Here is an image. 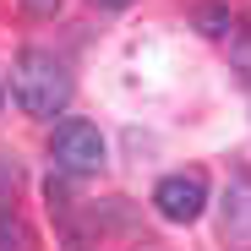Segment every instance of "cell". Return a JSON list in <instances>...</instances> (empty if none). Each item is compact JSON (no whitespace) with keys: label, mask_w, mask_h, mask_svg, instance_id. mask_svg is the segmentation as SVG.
Wrapping results in <instances>:
<instances>
[{"label":"cell","mask_w":251,"mask_h":251,"mask_svg":"<svg viewBox=\"0 0 251 251\" xmlns=\"http://www.w3.org/2000/svg\"><path fill=\"white\" fill-rule=\"evenodd\" d=\"M11 99L22 115H38V120H55L66 104H71V71L55 50H38L27 44L17 60H11Z\"/></svg>","instance_id":"cell-1"},{"label":"cell","mask_w":251,"mask_h":251,"mask_svg":"<svg viewBox=\"0 0 251 251\" xmlns=\"http://www.w3.org/2000/svg\"><path fill=\"white\" fill-rule=\"evenodd\" d=\"M104 137H99V126L93 120H60L55 126V137H50V158H55V170L60 175H99L104 170Z\"/></svg>","instance_id":"cell-2"},{"label":"cell","mask_w":251,"mask_h":251,"mask_svg":"<svg viewBox=\"0 0 251 251\" xmlns=\"http://www.w3.org/2000/svg\"><path fill=\"white\" fill-rule=\"evenodd\" d=\"M153 207H158V219H170V224L202 219V207H207V175H202V170L164 175V180L153 186Z\"/></svg>","instance_id":"cell-3"},{"label":"cell","mask_w":251,"mask_h":251,"mask_svg":"<svg viewBox=\"0 0 251 251\" xmlns=\"http://www.w3.org/2000/svg\"><path fill=\"white\" fill-rule=\"evenodd\" d=\"M219 229L235 251H251V170H235L219 202Z\"/></svg>","instance_id":"cell-4"},{"label":"cell","mask_w":251,"mask_h":251,"mask_svg":"<svg viewBox=\"0 0 251 251\" xmlns=\"http://www.w3.org/2000/svg\"><path fill=\"white\" fill-rule=\"evenodd\" d=\"M191 27L202 38H235V6L229 0H202V6L191 11Z\"/></svg>","instance_id":"cell-5"},{"label":"cell","mask_w":251,"mask_h":251,"mask_svg":"<svg viewBox=\"0 0 251 251\" xmlns=\"http://www.w3.org/2000/svg\"><path fill=\"white\" fill-rule=\"evenodd\" d=\"M0 251H33V229L17 213H0Z\"/></svg>","instance_id":"cell-6"},{"label":"cell","mask_w":251,"mask_h":251,"mask_svg":"<svg viewBox=\"0 0 251 251\" xmlns=\"http://www.w3.org/2000/svg\"><path fill=\"white\" fill-rule=\"evenodd\" d=\"M229 60H235L240 82L251 88V27H235V44H229Z\"/></svg>","instance_id":"cell-7"},{"label":"cell","mask_w":251,"mask_h":251,"mask_svg":"<svg viewBox=\"0 0 251 251\" xmlns=\"http://www.w3.org/2000/svg\"><path fill=\"white\" fill-rule=\"evenodd\" d=\"M11 191H17V164L0 153V197H11Z\"/></svg>","instance_id":"cell-8"},{"label":"cell","mask_w":251,"mask_h":251,"mask_svg":"<svg viewBox=\"0 0 251 251\" xmlns=\"http://www.w3.org/2000/svg\"><path fill=\"white\" fill-rule=\"evenodd\" d=\"M22 6H27V11H33V17H55V11H60V6H66V0H22Z\"/></svg>","instance_id":"cell-9"},{"label":"cell","mask_w":251,"mask_h":251,"mask_svg":"<svg viewBox=\"0 0 251 251\" xmlns=\"http://www.w3.org/2000/svg\"><path fill=\"white\" fill-rule=\"evenodd\" d=\"M93 6H104V11H120V6H131V0H93Z\"/></svg>","instance_id":"cell-10"},{"label":"cell","mask_w":251,"mask_h":251,"mask_svg":"<svg viewBox=\"0 0 251 251\" xmlns=\"http://www.w3.org/2000/svg\"><path fill=\"white\" fill-rule=\"evenodd\" d=\"M0 99H6V93H0Z\"/></svg>","instance_id":"cell-11"}]
</instances>
